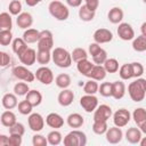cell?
<instances>
[{"mask_svg": "<svg viewBox=\"0 0 146 146\" xmlns=\"http://www.w3.org/2000/svg\"><path fill=\"white\" fill-rule=\"evenodd\" d=\"M140 30H141V34L146 36V22H144V23L141 24V26H140Z\"/></svg>", "mask_w": 146, "mask_h": 146, "instance_id": "obj_58", "label": "cell"}, {"mask_svg": "<svg viewBox=\"0 0 146 146\" xmlns=\"http://www.w3.org/2000/svg\"><path fill=\"white\" fill-rule=\"evenodd\" d=\"M63 140V136L62 133L57 130V129H54L52 131H50L48 135H47V141L49 145L51 146H57L62 143Z\"/></svg>", "mask_w": 146, "mask_h": 146, "instance_id": "obj_35", "label": "cell"}, {"mask_svg": "<svg viewBox=\"0 0 146 146\" xmlns=\"http://www.w3.org/2000/svg\"><path fill=\"white\" fill-rule=\"evenodd\" d=\"M131 117L133 119L135 123L140 129V131L143 133H146V110L144 107L135 108L131 114Z\"/></svg>", "mask_w": 146, "mask_h": 146, "instance_id": "obj_10", "label": "cell"}, {"mask_svg": "<svg viewBox=\"0 0 146 146\" xmlns=\"http://www.w3.org/2000/svg\"><path fill=\"white\" fill-rule=\"evenodd\" d=\"M66 3L70 6V7H73V8H78L82 5V0H66Z\"/></svg>", "mask_w": 146, "mask_h": 146, "instance_id": "obj_55", "label": "cell"}, {"mask_svg": "<svg viewBox=\"0 0 146 146\" xmlns=\"http://www.w3.org/2000/svg\"><path fill=\"white\" fill-rule=\"evenodd\" d=\"M18 59L24 66H32L36 62V51L33 48L27 47L23 52H21L18 56Z\"/></svg>", "mask_w": 146, "mask_h": 146, "instance_id": "obj_16", "label": "cell"}, {"mask_svg": "<svg viewBox=\"0 0 146 146\" xmlns=\"http://www.w3.org/2000/svg\"><path fill=\"white\" fill-rule=\"evenodd\" d=\"M112 116H113L114 125H116L119 128L125 127L131 120V113L127 108H119L116 112H114L112 114Z\"/></svg>", "mask_w": 146, "mask_h": 146, "instance_id": "obj_7", "label": "cell"}, {"mask_svg": "<svg viewBox=\"0 0 146 146\" xmlns=\"http://www.w3.org/2000/svg\"><path fill=\"white\" fill-rule=\"evenodd\" d=\"M79 18L82 21V22H91L95 16H96V11L89 9L86 5H81L79 7Z\"/></svg>", "mask_w": 146, "mask_h": 146, "instance_id": "obj_27", "label": "cell"}, {"mask_svg": "<svg viewBox=\"0 0 146 146\" xmlns=\"http://www.w3.org/2000/svg\"><path fill=\"white\" fill-rule=\"evenodd\" d=\"M98 92L103 97H112V82H103L98 86Z\"/></svg>", "mask_w": 146, "mask_h": 146, "instance_id": "obj_47", "label": "cell"}, {"mask_svg": "<svg viewBox=\"0 0 146 146\" xmlns=\"http://www.w3.org/2000/svg\"><path fill=\"white\" fill-rule=\"evenodd\" d=\"M124 16V13L122 10V8L120 7H113L110 9L108 14H107V19L112 23V24H119L122 22Z\"/></svg>", "mask_w": 146, "mask_h": 146, "instance_id": "obj_24", "label": "cell"}, {"mask_svg": "<svg viewBox=\"0 0 146 146\" xmlns=\"http://www.w3.org/2000/svg\"><path fill=\"white\" fill-rule=\"evenodd\" d=\"M23 143V136L9 133L8 137V146H21Z\"/></svg>", "mask_w": 146, "mask_h": 146, "instance_id": "obj_51", "label": "cell"}, {"mask_svg": "<svg viewBox=\"0 0 146 146\" xmlns=\"http://www.w3.org/2000/svg\"><path fill=\"white\" fill-rule=\"evenodd\" d=\"M94 41L102 44V43H108L113 40V33L112 31L107 30V29H104V27H100V29H97L95 32H94Z\"/></svg>", "mask_w": 146, "mask_h": 146, "instance_id": "obj_15", "label": "cell"}, {"mask_svg": "<svg viewBox=\"0 0 146 146\" xmlns=\"http://www.w3.org/2000/svg\"><path fill=\"white\" fill-rule=\"evenodd\" d=\"M80 106L87 113H91L98 106V98L95 95H88V94H86L84 96H82L80 98Z\"/></svg>", "mask_w": 146, "mask_h": 146, "instance_id": "obj_12", "label": "cell"}, {"mask_svg": "<svg viewBox=\"0 0 146 146\" xmlns=\"http://www.w3.org/2000/svg\"><path fill=\"white\" fill-rule=\"evenodd\" d=\"M73 100H74V92L68 88L62 89V91L57 96V102L63 107L70 106L73 103Z\"/></svg>", "mask_w": 146, "mask_h": 146, "instance_id": "obj_17", "label": "cell"}, {"mask_svg": "<svg viewBox=\"0 0 146 146\" xmlns=\"http://www.w3.org/2000/svg\"><path fill=\"white\" fill-rule=\"evenodd\" d=\"M51 60V51L50 50H40L36 51V62L41 66H46Z\"/></svg>", "mask_w": 146, "mask_h": 146, "instance_id": "obj_34", "label": "cell"}, {"mask_svg": "<svg viewBox=\"0 0 146 146\" xmlns=\"http://www.w3.org/2000/svg\"><path fill=\"white\" fill-rule=\"evenodd\" d=\"M116 32L119 38L123 41H130L135 38V30L129 23H123V22L119 23Z\"/></svg>", "mask_w": 146, "mask_h": 146, "instance_id": "obj_11", "label": "cell"}, {"mask_svg": "<svg viewBox=\"0 0 146 146\" xmlns=\"http://www.w3.org/2000/svg\"><path fill=\"white\" fill-rule=\"evenodd\" d=\"M40 36V31L35 30V29H26L22 35V39L26 42V43H35L38 42Z\"/></svg>", "mask_w": 146, "mask_h": 146, "instance_id": "obj_29", "label": "cell"}, {"mask_svg": "<svg viewBox=\"0 0 146 146\" xmlns=\"http://www.w3.org/2000/svg\"><path fill=\"white\" fill-rule=\"evenodd\" d=\"M49 14L57 21H66L70 16V10L66 5H64L60 0H54L48 6Z\"/></svg>", "mask_w": 146, "mask_h": 146, "instance_id": "obj_3", "label": "cell"}, {"mask_svg": "<svg viewBox=\"0 0 146 146\" xmlns=\"http://www.w3.org/2000/svg\"><path fill=\"white\" fill-rule=\"evenodd\" d=\"M125 95V84L122 81L112 82V97L116 100L122 99Z\"/></svg>", "mask_w": 146, "mask_h": 146, "instance_id": "obj_22", "label": "cell"}, {"mask_svg": "<svg viewBox=\"0 0 146 146\" xmlns=\"http://www.w3.org/2000/svg\"><path fill=\"white\" fill-rule=\"evenodd\" d=\"M26 48H27V43H26L22 38L13 39V41H11V49H13V51H14L17 56H18L21 52H23Z\"/></svg>", "mask_w": 146, "mask_h": 146, "instance_id": "obj_36", "label": "cell"}, {"mask_svg": "<svg viewBox=\"0 0 146 146\" xmlns=\"http://www.w3.org/2000/svg\"><path fill=\"white\" fill-rule=\"evenodd\" d=\"M13 18L9 13H0V31H11Z\"/></svg>", "mask_w": 146, "mask_h": 146, "instance_id": "obj_30", "label": "cell"}, {"mask_svg": "<svg viewBox=\"0 0 146 146\" xmlns=\"http://www.w3.org/2000/svg\"><path fill=\"white\" fill-rule=\"evenodd\" d=\"M42 0H25V3L29 6V7H34L36 6L38 3H40Z\"/></svg>", "mask_w": 146, "mask_h": 146, "instance_id": "obj_57", "label": "cell"}, {"mask_svg": "<svg viewBox=\"0 0 146 146\" xmlns=\"http://www.w3.org/2000/svg\"><path fill=\"white\" fill-rule=\"evenodd\" d=\"M104 135L106 137L107 143L113 144V145L121 143V140L123 138V131L121 130V128H119L116 125H114L112 128H107V130Z\"/></svg>", "mask_w": 146, "mask_h": 146, "instance_id": "obj_14", "label": "cell"}, {"mask_svg": "<svg viewBox=\"0 0 146 146\" xmlns=\"http://www.w3.org/2000/svg\"><path fill=\"white\" fill-rule=\"evenodd\" d=\"M108 125H107V121H94L92 124V131L96 135H104L107 130Z\"/></svg>", "mask_w": 146, "mask_h": 146, "instance_id": "obj_42", "label": "cell"}, {"mask_svg": "<svg viewBox=\"0 0 146 146\" xmlns=\"http://www.w3.org/2000/svg\"><path fill=\"white\" fill-rule=\"evenodd\" d=\"M13 41V33L11 31H0V44L1 46H9Z\"/></svg>", "mask_w": 146, "mask_h": 146, "instance_id": "obj_48", "label": "cell"}, {"mask_svg": "<svg viewBox=\"0 0 146 146\" xmlns=\"http://www.w3.org/2000/svg\"><path fill=\"white\" fill-rule=\"evenodd\" d=\"M71 76L67 74V73H60L58 74L56 78H55V83L58 88L60 89H65V88H68L71 86Z\"/></svg>", "mask_w": 146, "mask_h": 146, "instance_id": "obj_33", "label": "cell"}, {"mask_svg": "<svg viewBox=\"0 0 146 146\" xmlns=\"http://www.w3.org/2000/svg\"><path fill=\"white\" fill-rule=\"evenodd\" d=\"M16 24L22 30L30 29L32 26V24H33V16L27 11H22L21 14L17 15Z\"/></svg>", "mask_w": 146, "mask_h": 146, "instance_id": "obj_18", "label": "cell"}, {"mask_svg": "<svg viewBox=\"0 0 146 146\" xmlns=\"http://www.w3.org/2000/svg\"><path fill=\"white\" fill-rule=\"evenodd\" d=\"M98 86L99 84L97 83V81L89 79L83 86V91L88 95H95L96 92H98Z\"/></svg>", "mask_w": 146, "mask_h": 146, "instance_id": "obj_39", "label": "cell"}, {"mask_svg": "<svg viewBox=\"0 0 146 146\" xmlns=\"http://www.w3.org/2000/svg\"><path fill=\"white\" fill-rule=\"evenodd\" d=\"M0 122H1V124H2L3 127L9 128V127H11L15 122H17V121H16V114H15L11 110L5 111V112L1 114V116H0Z\"/></svg>", "mask_w": 146, "mask_h": 146, "instance_id": "obj_28", "label": "cell"}, {"mask_svg": "<svg viewBox=\"0 0 146 146\" xmlns=\"http://www.w3.org/2000/svg\"><path fill=\"white\" fill-rule=\"evenodd\" d=\"M25 99L33 106V107H36L39 106L41 103H42V94L39 91V90H35V89H30L29 92L25 95Z\"/></svg>", "mask_w": 146, "mask_h": 146, "instance_id": "obj_26", "label": "cell"}, {"mask_svg": "<svg viewBox=\"0 0 146 146\" xmlns=\"http://www.w3.org/2000/svg\"><path fill=\"white\" fill-rule=\"evenodd\" d=\"M16 107L18 108V112H19L22 115H29V114L32 113V110H33V106H32L26 99L21 100V102L17 104Z\"/></svg>", "mask_w": 146, "mask_h": 146, "instance_id": "obj_41", "label": "cell"}, {"mask_svg": "<svg viewBox=\"0 0 146 146\" xmlns=\"http://www.w3.org/2000/svg\"><path fill=\"white\" fill-rule=\"evenodd\" d=\"M38 49L40 50H52L54 48V36L51 31L42 30L40 31V36L38 40Z\"/></svg>", "mask_w": 146, "mask_h": 146, "instance_id": "obj_5", "label": "cell"}, {"mask_svg": "<svg viewBox=\"0 0 146 146\" xmlns=\"http://www.w3.org/2000/svg\"><path fill=\"white\" fill-rule=\"evenodd\" d=\"M10 60H11V58H10V56H9L7 52L0 51V67L7 66V65L10 63Z\"/></svg>", "mask_w": 146, "mask_h": 146, "instance_id": "obj_52", "label": "cell"}, {"mask_svg": "<svg viewBox=\"0 0 146 146\" xmlns=\"http://www.w3.org/2000/svg\"><path fill=\"white\" fill-rule=\"evenodd\" d=\"M8 10H9V14H10V15L17 16L18 14L22 13V2H21L19 0H11V1L9 2Z\"/></svg>", "mask_w": 146, "mask_h": 146, "instance_id": "obj_45", "label": "cell"}, {"mask_svg": "<svg viewBox=\"0 0 146 146\" xmlns=\"http://www.w3.org/2000/svg\"><path fill=\"white\" fill-rule=\"evenodd\" d=\"M27 124L32 131L39 132L44 127V119L40 113H31L27 117Z\"/></svg>", "mask_w": 146, "mask_h": 146, "instance_id": "obj_9", "label": "cell"}, {"mask_svg": "<svg viewBox=\"0 0 146 146\" xmlns=\"http://www.w3.org/2000/svg\"><path fill=\"white\" fill-rule=\"evenodd\" d=\"M125 139H127V141L128 143H130V144H138L139 143V140L141 139V137H143V132L140 131V129L137 127H131V128H129L127 131H125Z\"/></svg>", "mask_w": 146, "mask_h": 146, "instance_id": "obj_20", "label": "cell"}, {"mask_svg": "<svg viewBox=\"0 0 146 146\" xmlns=\"http://www.w3.org/2000/svg\"><path fill=\"white\" fill-rule=\"evenodd\" d=\"M62 141L65 146H86L87 135L83 131L75 129V130L70 131Z\"/></svg>", "mask_w": 146, "mask_h": 146, "instance_id": "obj_4", "label": "cell"}, {"mask_svg": "<svg viewBox=\"0 0 146 146\" xmlns=\"http://www.w3.org/2000/svg\"><path fill=\"white\" fill-rule=\"evenodd\" d=\"M30 90V87L26 82H17L14 86V94L16 96H25Z\"/></svg>", "mask_w": 146, "mask_h": 146, "instance_id": "obj_44", "label": "cell"}, {"mask_svg": "<svg viewBox=\"0 0 146 146\" xmlns=\"http://www.w3.org/2000/svg\"><path fill=\"white\" fill-rule=\"evenodd\" d=\"M1 104L3 106V108L6 110H13L17 106L18 100H17V96L14 92H7L2 96L1 99Z\"/></svg>", "mask_w": 146, "mask_h": 146, "instance_id": "obj_23", "label": "cell"}, {"mask_svg": "<svg viewBox=\"0 0 146 146\" xmlns=\"http://www.w3.org/2000/svg\"><path fill=\"white\" fill-rule=\"evenodd\" d=\"M51 60L54 64L60 68H67L72 65L71 52L62 47H56L51 50Z\"/></svg>", "mask_w": 146, "mask_h": 146, "instance_id": "obj_2", "label": "cell"}, {"mask_svg": "<svg viewBox=\"0 0 146 146\" xmlns=\"http://www.w3.org/2000/svg\"><path fill=\"white\" fill-rule=\"evenodd\" d=\"M34 76L39 82H41L42 84H46V86H49L54 82V73L47 65L46 66H40L35 71Z\"/></svg>", "mask_w": 146, "mask_h": 146, "instance_id": "obj_6", "label": "cell"}, {"mask_svg": "<svg viewBox=\"0 0 146 146\" xmlns=\"http://www.w3.org/2000/svg\"><path fill=\"white\" fill-rule=\"evenodd\" d=\"M119 75L122 80H130L132 78V72H131V66L130 63L128 64H123L122 66L119 67Z\"/></svg>", "mask_w": 146, "mask_h": 146, "instance_id": "obj_40", "label": "cell"}, {"mask_svg": "<svg viewBox=\"0 0 146 146\" xmlns=\"http://www.w3.org/2000/svg\"><path fill=\"white\" fill-rule=\"evenodd\" d=\"M94 65H95L94 63H91L88 58H86V59H82V60L76 63V70L80 74H82L84 76H88V74L90 73Z\"/></svg>", "mask_w": 146, "mask_h": 146, "instance_id": "obj_31", "label": "cell"}, {"mask_svg": "<svg viewBox=\"0 0 146 146\" xmlns=\"http://www.w3.org/2000/svg\"><path fill=\"white\" fill-rule=\"evenodd\" d=\"M13 74L16 79L22 80L24 82H33L35 80L34 73L32 71H30L26 66L24 65H17L13 68Z\"/></svg>", "mask_w": 146, "mask_h": 146, "instance_id": "obj_8", "label": "cell"}, {"mask_svg": "<svg viewBox=\"0 0 146 146\" xmlns=\"http://www.w3.org/2000/svg\"><path fill=\"white\" fill-rule=\"evenodd\" d=\"M71 57H72V60H73V62L78 63V62H80V60H82V59L88 58V52H87L86 49L79 47V48L73 49V51L71 52Z\"/></svg>", "mask_w": 146, "mask_h": 146, "instance_id": "obj_38", "label": "cell"}, {"mask_svg": "<svg viewBox=\"0 0 146 146\" xmlns=\"http://www.w3.org/2000/svg\"><path fill=\"white\" fill-rule=\"evenodd\" d=\"M112 114H113V111L111 106L106 104L98 105L94 111V121H107L108 119H111Z\"/></svg>", "mask_w": 146, "mask_h": 146, "instance_id": "obj_13", "label": "cell"}, {"mask_svg": "<svg viewBox=\"0 0 146 146\" xmlns=\"http://www.w3.org/2000/svg\"><path fill=\"white\" fill-rule=\"evenodd\" d=\"M91 57H92V63H94V64L103 65V63H104V62L106 60V58H107V52H106L105 49L100 48V49H99L95 55H92Z\"/></svg>", "mask_w": 146, "mask_h": 146, "instance_id": "obj_43", "label": "cell"}, {"mask_svg": "<svg viewBox=\"0 0 146 146\" xmlns=\"http://www.w3.org/2000/svg\"><path fill=\"white\" fill-rule=\"evenodd\" d=\"M86 1V6L89 8V9H91V10H94V11H96V9L98 8V6H99V0H84Z\"/></svg>", "mask_w": 146, "mask_h": 146, "instance_id": "obj_53", "label": "cell"}, {"mask_svg": "<svg viewBox=\"0 0 146 146\" xmlns=\"http://www.w3.org/2000/svg\"><path fill=\"white\" fill-rule=\"evenodd\" d=\"M100 48H102V47H100V46H99V43H97V42H92V43H90V44H89V47H88L89 55H90V56L95 55V54H96Z\"/></svg>", "mask_w": 146, "mask_h": 146, "instance_id": "obj_54", "label": "cell"}, {"mask_svg": "<svg viewBox=\"0 0 146 146\" xmlns=\"http://www.w3.org/2000/svg\"><path fill=\"white\" fill-rule=\"evenodd\" d=\"M128 94L130 98L136 103H140L141 100H144L146 96V79L140 76L130 82V84L128 86Z\"/></svg>", "mask_w": 146, "mask_h": 146, "instance_id": "obj_1", "label": "cell"}, {"mask_svg": "<svg viewBox=\"0 0 146 146\" xmlns=\"http://www.w3.org/2000/svg\"><path fill=\"white\" fill-rule=\"evenodd\" d=\"M66 123L70 128H74V129H78V128H81L83 124H84V119L81 114L79 113H71L67 117H66Z\"/></svg>", "mask_w": 146, "mask_h": 146, "instance_id": "obj_25", "label": "cell"}, {"mask_svg": "<svg viewBox=\"0 0 146 146\" xmlns=\"http://www.w3.org/2000/svg\"><path fill=\"white\" fill-rule=\"evenodd\" d=\"M106 71H105V68H104V66L103 65H97V64H95L94 66H92V68H91V71H90V73L88 74V78L89 79H92V80H95V81H103L105 78H106Z\"/></svg>", "mask_w": 146, "mask_h": 146, "instance_id": "obj_21", "label": "cell"}, {"mask_svg": "<svg viewBox=\"0 0 146 146\" xmlns=\"http://www.w3.org/2000/svg\"><path fill=\"white\" fill-rule=\"evenodd\" d=\"M132 49L137 52H144L146 50V36L140 34L132 39Z\"/></svg>", "mask_w": 146, "mask_h": 146, "instance_id": "obj_32", "label": "cell"}, {"mask_svg": "<svg viewBox=\"0 0 146 146\" xmlns=\"http://www.w3.org/2000/svg\"><path fill=\"white\" fill-rule=\"evenodd\" d=\"M9 129V133H14V135H21L23 136L25 133V127L23 123L21 122H15L11 127L8 128Z\"/></svg>", "mask_w": 146, "mask_h": 146, "instance_id": "obj_49", "label": "cell"}, {"mask_svg": "<svg viewBox=\"0 0 146 146\" xmlns=\"http://www.w3.org/2000/svg\"><path fill=\"white\" fill-rule=\"evenodd\" d=\"M32 145L33 146H47L48 145L47 137H44L40 133H35L32 137Z\"/></svg>", "mask_w": 146, "mask_h": 146, "instance_id": "obj_50", "label": "cell"}, {"mask_svg": "<svg viewBox=\"0 0 146 146\" xmlns=\"http://www.w3.org/2000/svg\"><path fill=\"white\" fill-rule=\"evenodd\" d=\"M130 66H131V72H132V78H140L143 74H144V66L141 63L139 62H132L130 63Z\"/></svg>", "mask_w": 146, "mask_h": 146, "instance_id": "obj_46", "label": "cell"}, {"mask_svg": "<svg viewBox=\"0 0 146 146\" xmlns=\"http://www.w3.org/2000/svg\"><path fill=\"white\" fill-rule=\"evenodd\" d=\"M46 124L52 129H59L64 125V119L58 113H49L46 116Z\"/></svg>", "mask_w": 146, "mask_h": 146, "instance_id": "obj_19", "label": "cell"}, {"mask_svg": "<svg viewBox=\"0 0 146 146\" xmlns=\"http://www.w3.org/2000/svg\"><path fill=\"white\" fill-rule=\"evenodd\" d=\"M0 146H8V136L0 133Z\"/></svg>", "mask_w": 146, "mask_h": 146, "instance_id": "obj_56", "label": "cell"}, {"mask_svg": "<svg viewBox=\"0 0 146 146\" xmlns=\"http://www.w3.org/2000/svg\"><path fill=\"white\" fill-rule=\"evenodd\" d=\"M103 66L106 73H116L119 70V62L115 58H106V60L103 63Z\"/></svg>", "mask_w": 146, "mask_h": 146, "instance_id": "obj_37", "label": "cell"}]
</instances>
